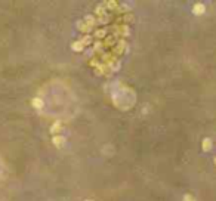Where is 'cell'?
Instances as JSON below:
<instances>
[{"mask_svg": "<svg viewBox=\"0 0 216 201\" xmlns=\"http://www.w3.org/2000/svg\"><path fill=\"white\" fill-rule=\"evenodd\" d=\"M61 130H62V121H57V123L50 127V132H52L53 136H57V133H59Z\"/></svg>", "mask_w": 216, "mask_h": 201, "instance_id": "277c9868", "label": "cell"}, {"mask_svg": "<svg viewBox=\"0 0 216 201\" xmlns=\"http://www.w3.org/2000/svg\"><path fill=\"white\" fill-rule=\"evenodd\" d=\"M215 164H216V158H215Z\"/></svg>", "mask_w": 216, "mask_h": 201, "instance_id": "ba28073f", "label": "cell"}, {"mask_svg": "<svg viewBox=\"0 0 216 201\" xmlns=\"http://www.w3.org/2000/svg\"><path fill=\"white\" fill-rule=\"evenodd\" d=\"M86 201H92V200H86Z\"/></svg>", "mask_w": 216, "mask_h": 201, "instance_id": "9c48e42d", "label": "cell"}, {"mask_svg": "<svg viewBox=\"0 0 216 201\" xmlns=\"http://www.w3.org/2000/svg\"><path fill=\"white\" fill-rule=\"evenodd\" d=\"M206 12V6L203 3H195L193 6V13L194 15H203Z\"/></svg>", "mask_w": 216, "mask_h": 201, "instance_id": "7a4b0ae2", "label": "cell"}, {"mask_svg": "<svg viewBox=\"0 0 216 201\" xmlns=\"http://www.w3.org/2000/svg\"><path fill=\"white\" fill-rule=\"evenodd\" d=\"M33 107L37 108V110H42L45 107V102H43V99H40V98H34L33 99Z\"/></svg>", "mask_w": 216, "mask_h": 201, "instance_id": "5b68a950", "label": "cell"}, {"mask_svg": "<svg viewBox=\"0 0 216 201\" xmlns=\"http://www.w3.org/2000/svg\"><path fill=\"white\" fill-rule=\"evenodd\" d=\"M71 47H73V50L79 52V50H81V49H83V45H81L80 42H76V43H73V45H71Z\"/></svg>", "mask_w": 216, "mask_h": 201, "instance_id": "8992f818", "label": "cell"}, {"mask_svg": "<svg viewBox=\"0 0 216 201\" xmlns=\"http://www.w3.org/2000/svg\"><path fill=\"white\" fill-rule=\"evenodd\" d=\"M183 201H195V200H194V197H193V195L187 194V195H183Z\"/></svg>", "mask_w": 216, "mask_h": 201, "instance_id": "52a82bcc", "label": "cell"}, {"mask_svg": "<svg viewBox=\"0 0 216 201\" xmlns=\"http://www.w3.org/2000/svg\"><path fill=\"white\" fill-rule=\"evenodd\" d=\"M52 142H53V145L55 146L62 148V146L65 145V138H64V136H61V135H57V136H53V138H52Z\"/></svg>", "mask_w": 216, "mask_h": 201, "instance_id": "6da1fadb", "label": "cell"}, {"mask_svg": "<svg viewBox=\"0 0 216 201\" xmlns=\"http://www.w3.org/2000/svg\"><path fill=\"white\" fill-rule=\"evenodd\" d=\"M212 146H213L212 139H209V138L203 139V142H201V148H203V151H210V149H212Z\"/></svg>", "mask_w": 216, "mask_h": 201, "instance_id": "3957f363", "label": "cell"}]
</instances>
